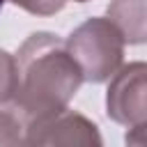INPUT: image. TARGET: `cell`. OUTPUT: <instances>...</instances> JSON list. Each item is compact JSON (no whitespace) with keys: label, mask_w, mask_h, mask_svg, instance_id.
Masks as SVG:
<instances>
[{"label":"cell","mask_w":147,"mask_h":147,"mask_svg":"<svg viewBox=\"0 0 147 147\" xmlns=\"http://www.w3.org/2000/svg\"><path fill=\"white\" fill-rule=\"evenodd\" d=\"M14 60L16 94L11 103L25 122L67 108L85 83L80 67L53 32H32Z\"/></svg>","instance_id":"obj_1"},{"label":"cell","mask_w":147,"mask_h":147,"mask_svg":"<svg viewBox=\"0 0 147 147\" xmlns=\"http://www.w3.org/2000/svg\"><path fill=\"white\" fill-rule=\"evenodd\" d=\"M64 46L80 67L83 80L94 85L110 80L124 62V37L110 18H87L69 34Z\"/></svg>","instance_id":"obj_2"},{"label":"cell","mask_w":147,"mask_h":147,"mask_svg":"<svg viewBox=\"0 0 147 147\" xmlns=\"http://www.w3.org/2000/svg\"><path fill=\"white\" fill-rule=\"evenodd\" d=\"M21 147H103V138L90 117L62 108L30 119L23 129Z\"/></svg>","instance_id":"obj_3"},{"label":"cell","mask_w":147,"mask_h":147,"mask_svg":"<svg viewBox=\"0 0 147 147\" xmlns=\"http://www.w3.org/2000/svg\"><path fill=\"white\" fill-rule=\"evenodd\" d=\"M147 64L145 62H131L119 67L110 76V85L106 92V113L113 122L133 129L145 124L147 106H145V92H147Z\"/></svg>","instance_id":"obj_4"},{"label":"cell","mask_w":147,"mask_h":147,"mask_svg":"<svg viewBox=\"0 0 147 147\" xmlns=\"http://www.w3.org/2000/svg\"><path fill=\"white\" fill-rule=\"evenodd\" d=\"M108 18L122 32L124 44H142L147 39L145 0H113L108 5Z\"/></svg>","instance_id":"obj_5"},{"label":"cell","mask_w":147,"mask_h":147,"mask_svg":"<svg viewBox=\"0 0 147 147\" xmlns=\"http://www.w3.org/2000/svg\"><path fill=\"white\" fill-rule=\"evenodd\" d=\"M16 94V60L0 48V106L11 103Z\"/></svg>","instance_id":"obj_6"},{"label":"cell","mask_w":147,"mask_h":147,"mask_svg":"<svg viewBox=\"0 0 147 147\" xmlns=\"http://www.w3.org/2000/svg\"><path fill=\"white\" fill-rule=\"evenodd\" d=\"M23 122L11 110H0V147H21Z\"/></svg>","instance_id":"obj_7"},{"label":"cell","mask_w":147,"mask_h":147,"mask_svg":"<svg viewBox=\"0 0 147 147\" xmlns=\"http://www.w3.org/2000/svg\"><path fill=\"white\" fill-rule=\"evenodd\" d=\"M16 7H21L23 11L32 14V16H53L57 14L67 0H7Z\"/></svg>","instance_id":"obj_8"},{"label":"cell","mask_w":147,"mask_h":147,"mask_svg":"<svg viewBox=\"0 0 147 147\" xmlns=\"http://www.w3.org/2000/svg\"><path fill=\"white\" fill-rule=\"evenodd\" d=\"M126 147H145V124L129 129V133H126Z\"/></svg>","instance_id":"obj_9"},{"label":"cell","mask_w":147,"mask_h":147,"mask_svg":"<svg viewBox=\"0 0 147 147\" xmlns=\"http://www.w3.org/2000/svg\"><path fill=\"white\" fill-rule=\"evenodd\" d=\"M74 2H87V0H74Z\"/></svg>","instance_id":"obj_10"},{"label":"cell","mask_w":147,"mask_h":147,"mask_svg":"<svg viewBox=\"0 0 147 147\" xmlns=\"http://www.w3.org/2000/svg\"><path fill=\"white\" fill-rule=\"evenodd\" d=\"M2 2H5V0H0V9H2Z\"/></svg>","instance_id":"obj_11"}]
</instances>
